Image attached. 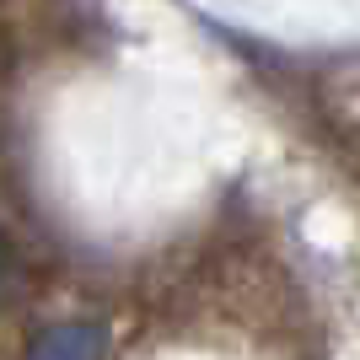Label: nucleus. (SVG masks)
Instances as JSON below:
<instances>
[{"label": "nucleus", "instance_id": "obj_1", "mask_svg": "<svg viewBox=\"0 0 360 360\" xmlns=\"http://www.w3.org/2000/svg\"><path fill=\"white\" fill-rule=\"evenodd\" d=\"M103 345L108 333L97 323H60L27 349V360H103Z\"/></svg>", "mask_w": 360, "mask_h": 360}]
</instances>
